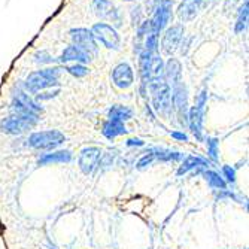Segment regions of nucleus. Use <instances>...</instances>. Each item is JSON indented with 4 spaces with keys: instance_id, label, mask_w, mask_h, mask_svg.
Masks as SVG:
<instances>
[{
    "instance_id": "f03ea898",
    "label": "nucleus",
    "mask_w": 249,
    "mask_h": 249,
    "mask_svg": "<svg viewBox=\"0 0 249 249\" xmlns=\"http://www.w3.org/2000/svg\"><path fill=\"white\" fill-rule=\"evenodd\" d=\"M29 145L39 151H53L66 142V136L58 130L36 131L29 136Z\"/></svg>"
},
{
    "instance_id": "20e7f679",
    "label": "nucleus",
    "mask_w": 249,
    "mask_h": 249,
    "mask_svg": "<svg viewBox=\"0 0 249 249\" xmlns=\"http://www.w3.org/2000/svg\"><path fill=\"white\" fill-rule=\"evenodd\" d=\"M206 102H208V91L203 89L197 97V105L188 110V115H187V120H188L187 125H190L193 134L198 141L203 139V117H205Z\"/></svg>"
},
{
    "instance_id": "f704fd0d",
    "label": "nucleus",
    "mask_w": 249,
    "mask_h": 249,
    "mask_svg": "<svg viewBox=\"0 0 249 249\" xmlns=\"http://www.w3.org/2000/svg\"><path fill=\"white\" fill-rule=\"evenodd\" d=\"M125 2H131V0H125Z\"/></svg>"
},
{
    "instance_id": "bb28decb",
    "label": "nucleus",
    "mask_w": 249,
    "mask_h": 249,
    "mask_svg": "<svg viewBox=\"0 0 249 249\" xmlns=\"http://www.w3.org/2000/svg\"><path fill=\"white\" fill-rule=\"evenodd\" d=\"M206 145H208V155L213 161H216L218 160V141L213 138H208Z\"/></svg>"
},
{
    "instance_id": "7c9ffc66",
    "label": "nucleus",
    "mask_w": 249,
    "mask_h": 249,
    "mask_svg": "<svg viewBox=\"0 0 249 249\" xmlns=\"http://www.w3.org/2000/svg\"><path fill=\"white\" fill-rule=\"evenodd\" d=\"M35 58H36L37 63H53V57L47 51H39V53H36Z\"/></svg>"
},
{
    "instance_id": "72a5a7b5",
    "label": "nucleus",
    "mask_w": 249,
    "mask_h": 249,
    "mask_svg": "<svg viewBox=\"0 0 249 249\" xmlns=\"http://www.w3.org/2000/svg\"><path fill=\"white\" fill-rule=\"evenodd\" d=\"M154 2H155V3H158V2H160V0H154Z\"/></svg>"
},
{
    "instance_id": "6ab92c4d",
    "label": "nucleus",
    "mask_w": 249,
    "mask_h": 249,
    "mask_svg": "<svg viewBox=\"0 0 249 249\" xmlns=\"http://www.w3.org/2000/svg\"><path fill=\"white\" fill-rule=\"evenodd\" d=\"M127 128L124 125V123H120V121H114V120H107L105 124H103V136L106 139L112 141L115 139L117 136H123V134H127Z\"/></svg>"
},
{
    "instance_id": "a211bd4d",
    "label": "nucleus",
    "mask_w": 249,
    "mask_h": 249,
    "mask_svg": "<svg viewBox=\"0 0 249 249\" xmlns=\"http://www.w3.org/2000/svg\"><path fill=\"white\" fill-rule=\"evenodd\" d=\"M209 163L208 160H205V158H201V157H196V155H190L187 158H184V161L182 164L179 166L178 169V176H182L191 170H196L197 167H208Z\"/></svg>"
},
{
    "instance_id": "423d86ee",
    "label": "nucleus",
    "mask_w": 249,
    "mask_h": 249,
    "mask_svg": "<svg viewBox=\"0 0 249 249\" xmlns=\"http://www.w3.org/2000/svg\"><path fill=\"white\" fill-rule=\"evenodd\" d=\"M172 9H173V0H160L157 3L154 17L151 19L152 35L160 36V33L166 29L169 21L172 19Z\"/></svg>"
},
{
    "instance_id": "9d476101",
    "label": "nucleus",
    "mask_w": 249,
    "mask_h": 249,
    "mask_svg": "<svg viewBox=\"0 0 249 249\" xmlns=\"http://www.w3.org/2000/svg\"><path fill=\"white\" fill-rule=\"evenodd\" d=\"M102 157V151L97 146H88L81 151L79 155V169L85 175H91L97 167Z\"/></svg>"
},
{
    "instance_id": "ddd939ff",
    "label": "nucleus",
    "mask_w": 249,
    "mask_h": 249,
    "mask_svg": "<svg viewBox=\"0 0 249 249\" xmlns=\"http://www.w3.org/2000/svg\"><path fill=\"white\" fill-rule=\"evenodd\" d=\"M93 9L94 14L102 19H109L112 22H115L117 26L121 24V15L118 9L112 5L110 0H93Z\"/></svg>"
},
{
    "instance_id": "c756f323",
    "label": "nucleus",
    "mask_w": 249,
    "mask_h": 249,
    "mask_svg": "<svg viewBox=\"0 0 249 249\" xmlns=\"http://www.w3.org/2000/svg\"><path fill=\"white\" fill-rule=\"evenodd\" d=\"M58 91H60L58 88L51 89V91H40V93H37L36 99H37V100H50V99L55 97V96L58 94Z\"/></svg>"
},
{
    "instance_id": "2f4dec72",
    "label": "nucleus",
    "mask_w": 249,
    "mask_h": 249,
    "mask_svg": "<svg viewBox=\"0 0 249 249\" xmlns=\"http://www.w3.org/2000/svg\"><path fill=\"white\" fill-rule=\"evenodd\" d=\"M172 138L176 139V141H180V142H187L188 141V136L182 131H172Z\"/></svg>"
},
{
    "instance_id": "473e14b6",
    "label": "nucleus",
    "mask_w": 249,
    "mask_h": 249,
    "mask_svg": "<svg viewBox=\"0 0 249 249\" xmlns=\"http://www.w3.org/2000/svg\"><path fill=\"white\" fill-rule=\"evenodd\" d=\"M127 146H143V141H141V139H128Z\"/></svg>"
},
{
    "instance_id": "412c9836",
    "label": "nucleus",
    "mask_w": 249,
    "mask_h": 249,
    "mask_svg": "<svg viewBox=\"0 0 249 249\" xmlns=\"http://www.w3.org/2000/svg\"><path fill=\"white\" fill-rule=\"evenodd\" d=\"M203 176H205V179L208 180V184L212 188H216V190H225V188H227V182H225L224 178L218 172L206 170L205 173H203Z\"/></svg>"
},
{
    "instance_id": "5701e85b",
    "label": "nucleus",
    "mask_w": 249,
    "mask_h": 249,
    "mask_svg": "<svg viewBox=\"0 0 249 249\" xmlns=\"http://www.w3.org/2000/svg\"><path fill=\"white\" fill-rule=\"evenodd\" d=\"M66 71L69 72L72 76H75V78H82V76H85L87 73H88V69L84 66V64H79V63H76V64H73V66H67L66 67Z\"/></svg>"
},
{
    "instance_id": "393cba45",
    "label": "nucleus",
    "mask_w": 249,
    "mask_h": 249,
    "mask_svg": "<svg viewBox=\"0 0 249 249\" xmlns=\"http://www.w3.org/2000/svg\"><path fill=\"white\" fill-rule=\"evenodd\" d=\"M155 161V154H154V149H149L141 160L138 161V164H136V167L138 169H145V167H148V166H151L152 163Z\"/></svg>"
},
{
    "instance_id": "4be33fe9",
    "label": "nucleus",
    "mask_w": 249,
    "mask_h": 249,
    "mask_svg": "<svg viewBox=\"0 0 249 249\" xmlns=\"http://www.w3.org/2000/svg\"><path fill=\"white\" fill-rule=\"evenodd\" d=\"M248 0H245V3L239 8V12H237V19H236V24H234V32L236 33H242L246 30L248 27Z\"/></svg>"
},
{
    "instance_id": "4468645a",
    "label": "nucleus",
    "mask_w": 249,
    "mask_h": 249,
    "mask_svg": "<svg viewBox=\"0 0 249 249\" xmlns=\"http://www.w3.org/2000/svg\"><path fill=\"white\" fill-rule=\"evenodd\" d=\"M201 6H203V0H182V3L178 8L179 18L182 21L194 19L198 15Z\"/></svg>"
},
{
    "instance_id": "f8f14e48",
    "label": "nucleus",
    "mask_w": 249,
    "mask_h": 249,
    "mask_svg": "<svg viewBox=\"0 0 249 249\" xmlns=\"http://www.w3.org/2000/svg\"><path fill=\"white\" fill-rule=\"evenodd\" d=\"M112 82L120 89H125L133 85L134 82V73L128 63H120L112 71Z\"/></svg>"
},
{
    "instance_id": "c85d7f7f",
    "label": "nucleus",
    "mask_w": 249,
    "mask_h": 249,
    "mask_svg": "<svg viewBox=\"0 0 249 249\" xmlns=\"http://www.w3.org/2000/svg\"><path fill=\"white\" fill-rule=\"evenodd\" d=\"M142 9L141 6H133L131 8V19H133V24L134 26H139L142 22Z\"/></svg>"
},
{
    "instance_id": "7ed1b4c3",
    "label": "nucleus",
    "mask_w": 249,
    "mask_h": 249,
    "mask_svg": "<svg viewBox=\"0 0 249 249\" xmlns=\"http://www.w3.org/2000/svg\"><path fill=\"white\" fill-rule=\"evenodd\" d=\"M42 107L39 106L37 102H35L27 93L21 91V89H17V93L14 96V102H12V112L14 115L18 117H27V118H39V115L42 114Z\"/></svg>"
},
{
    "instance_id": "b1692460",
    "label": "nucleus",
    "mask_w": 249,
    "mask_h": 249,
    "mask_svg": "<svg viewBox=\"0 0 249 249\" xmlns=\"http://www.w3.org/2000/svg\"><path fill=\"white\" fill-rule=\"evenodd\" d=\"M145 51H148L149 54H157L158 51V36L155 35H148L146 37V42H145Z\"/></svg>"
},
{
    "instance_id": "2eb2a0df",
    "label": "nucleus",
    "mask_w": 249,
    "mask_h": 249,
    "mask_svg": "<svg viewBox=\"0 0 249 249\" xmlns=\"http://www.w3.org/2000/svg\"><path fill=\"white\" fill-rule=\"evenodd\" d=\"M72 161V152L71 151H54L43 154L39 158V166H50V164H63V163H71Z\"/></svg>"
},
{
    "instance_id": "cd10ccee",
    "label": "nucleus",
    "mask_w": 249,
    "mask_h": 249,
    "mask_svg": "<svg viewBox=\"0 0 249 249\" xmlns=\"http://www.w3.org/2000/svg\"><path fill=\"white\" fill-rule=\"evenodd\" d=\"M224 180L227 184H234L236 182V170L231 166H222V175Z\"/></svg>"
},
{
    "instance_id": "0eeeda50",
    "label": "nucleus",
    "mask_w": 249,
    "mask_h": 249,
    "mask_svg": "<svg viewBox=\"0 0 249 249\" xmlns=\"http://www.w3.org/2000/svg\"><path fill=\"white\" fill-rule=\"evenodd\" d=\"M71 37L73 45H76L78 48H81L85 54L89 55V58H93L97 55V42L91 33V30L88 29H72L71 30Z\"/></svg>"
},
{
    "instance_id": "39448f33",
    "label": "nucleus",
    "mask_w": 249,
    "mask_h": 249,
    "mask_svg": "<svg viewBox=\"0 0 249 249\" xmlns=\"http://www.w3.org/2000/svg\"><path fill=\"white\" fill-rule=\"evenodd\" d=\"M91 33H93L94 39L99 40L107 50H115V51L120 50L121 37L117 33V30L112 26H109L107 22H96V24L91 27Z\"/></svg>"
},
{
    "instance_id": "f257e3e1",
    "label": "nucleus",
    "mask_w": 249,
    "mask_h": 249,
    "mask_svg": "<svg viewBox=\"0 0 249 249\" xmlns=\"http://www.w3.org/2000/svg\"><path fill=\"white\" fill-rule=\"evenodd\" d=\"M60 73H61L60 67H48V69L33 72L27 76L24 82V88L30 94H37L48 88L57 87Z\"/></svg>"
},
{
    "instance_id": "9b49d317",
    "label": "nucleus",
    "mask_w": 249,
    "mask_h": 249,
    "mask_svg": "<svg viewBox=\"0 0 249 249\" xmlns=\"http://www.w3.org/2000/svg\"><path fill=\"white\" fill-rule=\"evenodd\" d=\"M184 37V26H172L170 29L166 30V33L163 35V39H161V50L166 55H172L178 47L180 40Z\"/></svg>"
},
{
    "instance_id": "dca6fc26",
    "label": "nucleus",
    "mask_w": 249,
    "mask_h": 249,
    "mask_svg": "<svg viewBox=\"0 0 249 249\" xmlns=\"http://www.w3.org/2000/svg\"><path fill=\"white\" fill-rule=\"evenodd\" d=\"M164 79L169 85H172V88L178 84H180V78H182V67H180V63L175 58H170L167 61V64H164Z\"/></svg>"
},
{
    "instance_id": "aec40b11",
    "label": "nucleus",
    "mask_w": 249,
    "mask_h": 249,
    "mask_svg": "<svg viewBox=\"0 0 249 249\" xmlns=\"http://www.w3.org/2000/svg\"><path fill=\"white\" fill-rule=\"evenodd\" d=\"M131 117H133V110L128 106H123V105L112 106L107 114V120H114V121H120V123H125Z\"/></svg>"
},
{
    "instance_id": "f3484780",
    "label": "nucleus",
    "mask_w": 249,
    "mask_h": 249,
    "mask_svg": "<svg viewBox=\"0 0 249 249\" xmlns=\"http://www.w3.org/2000/svg\"><path fill=\"white\" fill-rule=\"evenodd\" d=\"M91 58H89V55L88 54H85L81 48H78L76 45H71V47H67L63 53H61V55H60V61L61 63H71V61H76V63H79V64H84V63H87V61H89Z\"/></svg>"
},
{
    "instance_id": "1a4fd4ad",
    "label": "nucleus",
    "mask_w": 249,
    "mask_h": 249,
    "mask_svg": "<svg viewBox=\"0 0 249 249\" xmlns=\"http://www.w3.org/2000/svg\"><path fill=\"white\" fill-rule=\"evenodd\" d=\"M172 106L176 109L180 124H188L187 120V110H188V96L187 88L180 82L172 88Z\"/></svg>"
},
{
    "instance_id": "a878e982",
    "label": "nucleus",
    "mask_w": 249,
    "mask_h": 249,
    "mask_svg": "<svg viewBox=\"0 0 249 249\" xmlns=\"http://www.w3.org/2000/svg\"><path fill=\"white\" fill-rule=\"evenodd\" d=\"M152 33V27H151V19H146V21H142L141 24L138 26V39L142 40L145 36L151 35Z\"/></svg>"
},
{
    "instance_id": "6e6552de",
    "label": "nucleus",
    "mask_w": 249,
    "mask_h": 249,
    "mask_svg": "<svg viewBox=\"0 0 249 249\" xmlns=\"http://www.w3.org/2000/svg\"><path fill=\"white\" fill-rule=\"evenodd\" d=\"M36 118H27V117H18L12 115L9 118H5L0 123V130L6 134H21L36 125Z\"/></svg>"
}]
</instances>
